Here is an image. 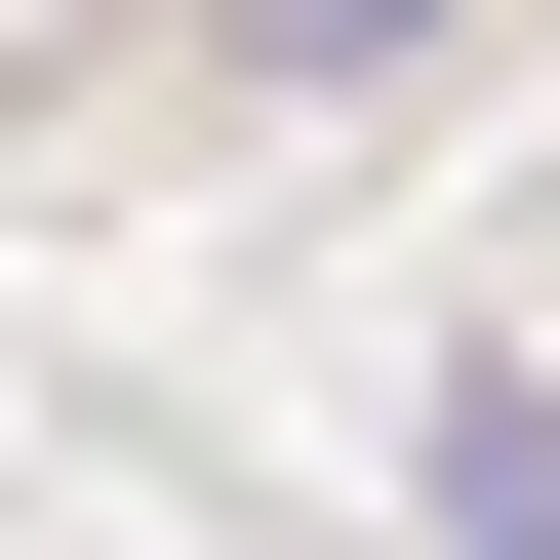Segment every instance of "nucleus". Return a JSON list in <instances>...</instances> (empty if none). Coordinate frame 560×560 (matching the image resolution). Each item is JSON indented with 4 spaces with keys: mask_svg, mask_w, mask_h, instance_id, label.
I'll use <instances>...</instances> for the list:
<instances>
[{
    "mask_svg": "<svg viewBox=\"0 0 560 560\" xmlns=\"http://www.w3.org/2000/svg\"><path fill=\"white\" fill-rule=\"evenodd\" d=\"M441 560H560V361H480V400H441Z\"/></svg>",
    "mask_w": 560,
    "mask_h": 560,
    "instance_id": "obj_1",
    "label": "nucleus"
}]
</instances>
